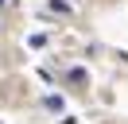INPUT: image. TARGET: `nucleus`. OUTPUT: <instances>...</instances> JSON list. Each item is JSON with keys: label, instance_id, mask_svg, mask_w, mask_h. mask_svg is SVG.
<instances>
[]
</instances>
